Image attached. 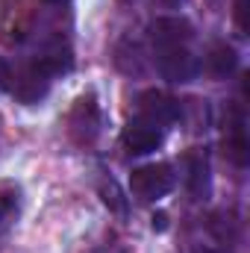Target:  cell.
<instances>
[{"label": "cell", "instance_id": "1", "mask_svg": "<svg viewBox=\"0 0 250 253\" xmlns=\"http://www.w3.org/2000/svg\"><path fill=\"white\" fill-rule=\"evenodd\" d=\"M174 186H177V174H174V165L168 162H150L129 174V191L144 203H156L168 197Z\"/></svg>", "mask_w": 250, "mask_h": 253}, {"label": "cell", "instance_id": "2", "mask_svg": "<svg viewBox=\"0 0 250 253\" xmlns=\"http://www.w3.org/2000/svg\"><path fill=\"white\" fill-rule=\"evenodd\" d=\"M65 124H68V135H71V141H74L77 147L94 144L97 135H100V129H103V112H100L97 97H94L91 91L83 94V97H77V103L71 106Z\"/></svg>", "mask_w": 250, "mask_h": 253}, {"label": "cell", "instance_id": "3", "mask_svg": "<svg viewBox=\"0 0 250 253\" xmlns=\"http://www.w3.org/2000/svg\"><path fill=\"white\" fill-rule=\"evenodd\" d=\"M248 118L242 106H230L224 118V153L236 168L248 165Z\"/></svg>", "mask_w": 250, "mask_h": 253}, {"label": "cell", "instance_id": "4", "mask_svg": "<svg viewBox=\"0 0 250 253\" xmlns=\"http://www.w3.org/2000/svg\"><path fill=\"white\" fill-rule=\"evenodd\" d=\"M156 68L165 80L171 83H188L197 77L200 65L194 59V53L186 47H165V50H156Z\"/></svg>", "mask_w": 250, "mask_h": 253}, {"label": "cell", "instance_id": "5", "mask_svg": "<svg viewBox=\"0 0 250 253\" xmlns=\"http://www.w3.org/2000/svg\"><path fill=\"white\" fill-rule=\"evenodd\" d=\"M162 138H165V129L159 124L144 121V118H132L124 126V132H121V141H124L129 156H147V153H153L162 144Z\"/></svg>", "mask_w": 250, "mask_h": 253}, {"label": "cell", "instance_id": "6", "mask_svg": "<svg viewBox=\"0 0 250 253\" xmlns=\"http://www.w3.org/2000/svg\"><path fill=\"white\" fill-rule=\"evenodd\" d=\"M194 30L186 18L180 15H162L150 24V42H153V50H165V47H186L191 42Z\"/></svg>", "mask_w": 250, "mask_h": 253}, {"label": "cell", "instance_id": "7", "mask_svg": "<svg viewBox=\"0 0 250 253\" xmlns=\"http://www.w3.org/2000/svg\"><path fill=\"white\" fill-rule=\"evenodd\" d=\"M138 118L150 121V124H159L162 129L168 124H174L180 118V103L165 94V91H156V88H147L141 97H138Z\"/></svg>", "mask_w": 250, "mask_h": 253}, {"label": "cell", "instance_id": "8", "mask_svg": "<svg viewBox=\"0 0 250 253\" xmlns=\"http://www.w3.org/2000/svg\"><path fill=\"white\" fill-rule=\"evenodd\" d=\"M186 186L194 200H206L212 191V168L206 150H191L186 156Z\"/></svg>", "mask_w": 250, "mask_h": 253}, {"label": "cell", "instance_id": "9", "mask_svg": "<svg viewBox=\"0 0 250 253\" xmlns=\"http://www.w3.org/2000/svg\"><path fill=\"white\" fill-rule=\"evenodd\" d=\"M236 68H239V53H236V47H233V44H227V42L215 44V47L206 53V71H209L215 80L230 77Z\"/></svg>", "mask_w": 250, "mask_h": 253}, {"label": "cell", "instance_id": "10", "mask_svg": "<svg viewBox=\"0 0 250 253\" xmlns=\"http://www.w3.org/2000/svg\"><path fill=\"white\" fill-rule=\"evenodd\" d=\"M18 215H21V189L12 183H3L0 186V230L15 224Z\"/></svg>", "mask_w": 250, "mask_h": 253}, {"label": "cell", "instance_id": "11", "mask_svg": "<svg viewBox=\"0 0 250 253\" xmlns=\"http://www.w3.org/2000/svg\"><path fill=\"white\" fill-rule=\"evenodd\" d=\"M100 194H103V203L112 209V212H118V215H126V197L121 194L118 189V183L109 177L106 183H100Z\"/></svg>", "mask_w": 250, "mask_h": 253}, {"label": "cell", "instance_id": "12", "mask_svg": "<svg viewBox=\"0 0 250 253\" xmlns=\"http://www.w3.org/2000/svg\"><path fill=\"white\" fill-rule=\"evenodd\" d=\"M12 88V68H9V62L0 56V94L3 91H9Z\"/></svg>", "mask_w": 250, "mask_h": 253}, {"label": "cell", "instance_id": "13", "mask_svg": "<svg viewBox=\"0 0 250 253\" xmlns=\"http://www.w3.org/2000/svg\"><path fill=\"white\" fill-rule=\"evenodd\" d=\"M236 24L242 33H248V0H236Z\"/></svg>", "mask_w": 250, "mask_h": 253}, {"label": "cell", "instance_id": "14", "mask_svg": "<svg viewBox=\"0 0 250 253\" xmlns=\"http://www.w3.org/2000/svg\"><path fill=\"white\" fill-rule=\"evenodd\" d=\"M165 221H168L165 215H153V230H165V227H168Z\"/></svg>", "mask_w": 250, "mask_h": 253}, {"label": "cell", "instance_id": "15", "mask_svg": "<svg viewBox=\"0 0 250 253\" xmlns=\"http://www.w3.org/2000/svg\"><path fill=\"white\" fill-rule=\"evenodd\" d=\"M168 3H180V0H168Z\"/></svg>", "mask_w": 250, "mask_h": 253}, {"label": "cell", "instance_id": "16", "mask_svg": "<svg viewBox=\"0 0 250 253\" xmlns=\"http://www.w3.org/2000/svg\"><path fill=\"white\" fill-rule=\"evenodd\" d=\"M53 3H62V0H53Z\"/></svg>", "mask_w": 250, "mask_h": 253}]
</instances>
